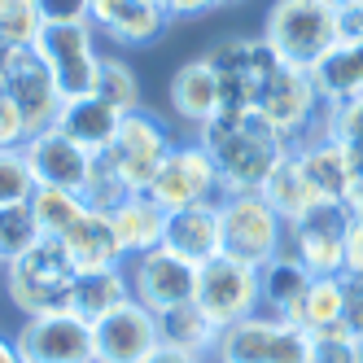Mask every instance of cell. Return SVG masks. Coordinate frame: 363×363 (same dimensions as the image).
Listing matches in <instances>:
<instances>
[{
  "instance_id": "1",
  "label": "cell",
  "mask_w": 363,
  "mask_h": 363,
  "mask_svg": "<svg viewBox=\"0 0 363 363\" xmlns=\"http://www.w3.org/2000/svg\"><path fill=\"white\" fill-rule=\"evenodd\" d=\"M197 140L215 158L223 193H258L284 153H294V140L280 136L263 114H215L197 127Z\"/></svg>"
},
{
  "instance_id": "2",
  "label": "cell",
  "mask_w": 363,
  "mask_h": 363,
  "mask_svg": "<svg viewBox=\"0 0 363 363\" xmlns=\"http://www.w3.org/2000/svg\"><path fill=\"white\" fill-rule=\"evenodd\" d=\"M263 44L280 66L311 70L333 44H342V9L328 0H276L267 9Z\"/></svg>"
},
{
  "instance_id": "3",
  "label": "cell",
  "mask_w": 363,
  "mask_h": 363,
  "mask_svg": "<svg viewBox=\"0 0 363 363\" xmlns=\"http://www.w3.org/2000/svg\"><path fill=\"white\" fill-rule=\"evenodd\" d=\"M5 284L9 298L22 315H53L70 306V284H74V263L62 241L40 237L22 258L5 263Z\"/></svg>"
},
{
  "instance_id": "4",
  "label": "cell",
  "mask_w": 363,
  "mask_h": 363,
  "mask_svg": "<svg viewBox=\"0 0 363 363\" xmlns=\"http://www.w3.org/2000/svg\"><path fill=\"white\" fill-rule=\"evenodd\" d=\"M215 363H311V333L294 320L254 311L228 324L215 342Z\"/></svg>"
},
{
  "instance_id": "5",
  "label": "cell",
  "mask_w": 363,
  "mask_h": 363,
  "mask_svg": "<svg viewBox=\"0 0 363 363\" xmlns=\"http://www.w3.org/2000/svg\"><path fill=\"white\" fill-rule=\"evenodd\" d=\"M219 228H223V254L241 258L250 267H263L267 258H276L284 250V232H289L263 193H223Z\"/></svg>"
},
{
  "instance_id": "6",
  "label": "cell",
  "mask_w": 363,
  "mask_h": 363,
  "mask_svg": "<svg viewBox=\"0 0 363 363\" xmlns=\"http://www.w3.org/2000/svg\"><path fill=\"white\" fill-rule=\"evenodd\" d=\"M206 62H211V70L219 74V114H254L258 96H263L267 79L280 70L276 53L263 44V40H223L215 44L211 53H206Z\"/></svg>"
},
{
  "instance_id": "7",
  "label": "cell",
  "mask_w": 363,
  "mask_h": 363,
  "mask_svg": "<svg viewBox=\"0 0 363 363\" xmlns=\"http://www.w3.org/2000/svg\"><path fill=\"white\" fill-rule=\"evenodd\" d=\"M193 302L219 328L254 315V311L263 306V294H258V267L241 263V258H228V254L211 258V263L197 267V294H193Z\"/></svg>"
},
{
  "instance_id": "8",
  "label": "cell",
  "mask_w": 363,
  "mask_h": 363,
  "mask_svg": "<svg viewBox=\"0 0 363 363\" xmlns=\"http://www.w3.org/2000/svg\"><path fill=\"white\" fill-rule=\"evenodd\" d=\"M350 211L346 201H315L302 219L289 223L284 241L289 254L311 272V276H342V250H346V228H350Z\"/></svg>"
},
{
  "instance_id": "9",
  "label": "cell",
  "mask_w": 363,
  "mask_h": 363,
  "mask_svg": "<svg viewBox=\"0 0 363 363\" xmlns=\"http://www.w3.org/2000/svg\"><path fill=\"white\" fill-rule=\"evenodd\" d=\"M0 88H5L18 101V110L27 114L31 136L57 123L62 92H57V79H53V70H48V62L40 57V48H0Z\"/></svg>"
},
{
  "instance_id": "10",
  "label": "cell",
  "mask_w": 363,
  "mask_h": 363,
  "mask_svg": "<svg viewBox=\"0 0 363 363\" xmlns=\"http://www.w3.org/2000/svg\"><path fill=\"white\" fill-rule=\"evenodd\" d=\"M145 193L171 215V211H184V206L215 201V193H223V184H219L215 158L206 153V145L193 140V145H175L167 153V162L158 167V175L149 179Z\"/></svg>"
},
{
  "instance_id": "11",
  "label": "cell",
  "mask_w": 363,
  "mask_h": 363,
  "mask_svg": "<svg viewBox=\"0 0 363 363\" xmlns=\"http://www.w3.org/2000/svg\"><path fill=\"white\" fill-rule=\"evenodd\" d=\"M35 48H40V57L48 62V70H53L62 101L96 92L101 53H96V40H92V22H70V27H44V31H40V40H35Z\"/></svg>"
},
{
  "instance_id": "12",
  "label": "cell",
  "mask_w": 363,
  "mask_h": 363,
  "mask_svg": "<svg viewBox=\"0 0 363 363\" xmlns=\"http://www.w3.org/2000/svg\"><path fill=\"white\" fill-rule=\"evenodd\" d=\"M13 346L22 363H96L92 354V324L74 311H53V315H31L18 328Z\"/></svg>"
},
{
  "instance_id": "13",
  "label": "cell",
  "mask_w": 363,
  "mask_h": 363,
  "mask_svg": "<svg viewBox=\"0 0 363 363\" xmlns=\"http://www.w3.org/2000/svg\"><path fill=\"white\" fill-rule=\"evenodd\" d=\"M171 149L175 145H171L167 123L158 114H149V110H132V114H123V127H118V136L110 145V158L118 162V171H123L127 184H132V193H145Z\"/></svg>"
},
{
  "instance_id": "14",
  "label": "cell",
  "mask_w": 363,
  "mask_h": 363,
  "mask_svg": "<svg viewBox=\"0 0 363 363\" xmlns=\"http://www.w3.org/2000/svg\"><path fill=\"white\" fill-rule=\"evenodd\" d=\"M158 346H162L158 315H153L145 302H136V298L92 324V354H96V363H145Z\"/></svg>"
},
{
  "instance_id": "15",
  "label": "cell",
  "mask_w": 363,
  "mask_h": 363,
  "mask_svg": "<svg viewBox=\"0 0 363 363\" xmlns=\"http://www.w3.org/2000/svg\"><path fill=\"white\" fill-rule=\"evenodd\" d=\"M132 263H136V272H132V294H136V302H145L153 311V315H158V311H171V306L193 302V294H197V263L179 258L167 245L132 258Z\"/></svg>"
},
{
  "instance_id": "16",
  "label": "cell",
  "mask_w": 363,
  "mask_h": 363,
  "mask_svg": "<svg viewBox=\"0 0 363 363\" xmlns=\"http://www.w3.org/2000/svg\"><path fill=\"white\" fill-rule=\"evenodd\" d=\"M31 162V175L40 189H70V193H84L88 184V167H92V153L84 145H74L62 127H44L35 132L27 145H22Z\"/></svg>"
},
{
  "instance_id": "17",
  "label": "cell",
  "mask_w": 363,
  "mask_h": 363,
  "mask_svg": "<svg viewBox=\"0 0 363 363\" xmlns=\"http://www.w3.org/2000/svg\"><path fill=\"white\" fill-rule=\"evenodd\" d=\"M320 106H324V101H320L315 84H311V74L306 70H294V66H280L272 79H267V88H263V96H258L254 114H263L280 136L298 140L306 132L311 114H315Z\"/></svg>"
},
{
  "instance_id": "18",
  "label": "cell",
  "mask_w": 363,
  "mask_h": 363,
  "mask_svg": "<svg viewBox=\"0 0 363 363\" xmlns=\"http://www.w3.org/2000/svg\"><path fill=\"white\" fill-rule=\"evenodd\" d=\"M167 250H175L189 263H211L223 254V228H219V201H201V206H184V211L167 215Z\"/></svg>"
},
{
  "instance_id": "19",
  "label": "cell",
  "mask_w": 363,
  "mask_h": 363,
  "mask_svg": "<svg viewBox=\"0 0 363 363\" xmlns=\"http://www.w3.org/2000/svg\"><path fill=\"white\" fill-rule=\"evenodd\" d=\"M92 31H106L118 44H149L167 27V13L158 0H92Z\"/></svg>"
},
{
  "instance_id": "20",
  "label": "cell",
  "mask_w": 363,
  "mask_h": 363,
  "mask_svg": "<svg viewBox=\"0 0 363 363\" xmlns=\"http://www.w3.org/2000/svg\"><path fill=\"white\" fill-rule=\"evenodd\" d=\"M62 132L74 140V145H84L88 153H101V149H110L114 136H118V127H123V114L110 106V101H101L96 92L88 96H70L62 101V110H57V123Z\"/></svg>"
},
{
  "instance_id": "21",
  "label": "cell",
  "mask_w": 363,
  "mask_h": 363,
  "mask_svg": "<svg viewBox=\"0 0 363 363\" xmlns=\"http://www.w3.org/2000/svg\"><path fill=\"white\" fill-rule=\"evenodd\" d=\"M110 223H114V237H118L127 258H140L149 250H158L162 237H167V211L149 193H127L110 211Z\"/></svg>"
},
{
  "instance_id": "22",
  "label": "cell",
  "mask_w": 363,
  "mask_h": 363,
  "mask_svg": "<svg viewBox=\"0 0 363 363\" xmlns=\"http://www.w3.org/2000/svg\"><path fill=\"white\" fill-rule=\"evenodd\" d=\"M298 167L306 175V184L315 189V197L324 201H346V189L354 184V167H350V149L337 140H311V145H294Z\"/></svg>"
},
{
  "instance_id": "23",
  "label": "cell",
  "mask_w": 363,
  "mask_h": 363,
  "mask_svg": "<svg viewBox=\"0 0 363 363\" xmlns=\"http://www.w3.org/2000/svg\"><path fill=\"white\" fill-rule=\"evenodd\" d=\"M306 74H311V84H315L324 106H337V101L359 96L363 92V40L333 44Z\"/></svg>"
},
{
  "instance_id": "24",
  "label": "cell",
  "mask_w": 363,
  "mask_h": 363,
  "mask_svg": "<svg viewBox=\"0 0 363 363\" xmlns=\"http://www.w3.org/2000/svg\"><path fill=\"white\" fill-rule=\"evenodd\" d=\"M132 276L123 267H106V272H74V284H70V311L79 320L96 324L106 320L110 311H118L123 302H132Z\"/></svg>"
},
{
  "instance_id": "25",
  "label": "cell",
  "mask_w": 363,
  "mask_h": 363,
  "mask_svg": "<svg viewBox=\"0 0 363 363\" xmlns=\"http://www.w3.org/2000/svg\"><path fill=\"white\" fill-rule=\"evenodd\" d=\"M74 272H106V267H123V245L114 237V223H110V211H88L84 223L62 241Z\"/></svg>"
},
{
  "instance_id": "26",
  "label": "cell",
  "mask_w": 363,
  "mask_h": 363,
  "mask_svg": "<svg viewBox=\"0 0 363 363\" xmlns=\"http://www.w3.org/2000/svg\"><path fill=\"white\" fill-rule=\"evenodd\" d=\"M219 101H223V92H219V74L211 70V62H184L175 74H171V110L179 114V118H189V123H211L215 114H219Z\"/></svg>"
},
{
  "instance_id": "27",
  "label": "cell",
  "mask_w": 363,
  "mask_h": 363,
  "mask_svg": "<svg viewBox=\"0 0 363 363\" xmlns=\"http://www.w3.org/2000/svg\"><path fill=\"white\" fill-rule=\"evenodd\" d=\"M311 276L298 258L289 250H280L276 258H267L263 267H258V294H263V306L272 311V315H294V306L302 302V294L311 289Z\"/></svg>"
},
{
  "instance_id": "28",
  "label": "cell",
  "mask_w": 363,
  "mask_h": 363,
  "mask_svg": "<svg viewBox=\"0 0 363 363\" xmlns=\"http://www.w3.org/2000/svg\"><path fill=\"white\" fill-rule=\"evenodd\" d=\"M158 333H162V346H175V350H189V354H215V342H219V324L206 315L197 302H184V306H171V311H158Z\"/></svg>"
},
{
  "instance_id": "29",
  "label": "cell",
  "mask_w": 363,
  "mask_h": 363,
  "mask_svg": "<svg viewBox=\"0 0 363 363\" xmlns=\"http://www.w3.org/2000/svg\"><path fill=\"white\" fill-rule=\"evenodd\" d=\"M267 197V206L284 219V228H289L294 219H302L311 206H315L320 197H315V189L306 184V175H302V167H298V153H284V158L276 162V171L267 175V184L258 189Z\"/></svg>"
},
{
  "instance_id": "30",
  "label": "cell",
  "mask_w": 363,
  "mask_h": 363,
  "mask_svg": "<svg viewBox=\"0 0 363 363\" xmlns=\"http://www.w3.org/2000/svg\"><path fill=\"white\" fill-rule=\"evenodd\" d=\"M88 211L92 206L84 201V193H70V189H35V197H31V215H35L40 237H53V241H66L84 223Z\"/></svg>"
},
{
  "instance_id": "31",
  "label": "cell",
  "mask_w": 363,
  "mask_h": 363,
  "mask_svg": "<svg viewBox=\"0 0 363 363\" xmlns=\"http://www.w3.org/2000/svg\"><path fill=\"white\" fill-rule=\"evenodd\" d=\"M289 320L298 328H306V333L337 328V324H342V276H315L311 289L302 294V302L294 306Z\"/></svg>"
},
{
  "instance_id": "32",
  "label": "cell",
  "mask_w": 363,
  "mask_h": 363,
  "mask_svg": "<svg viewBox=\"0 0 363 363\" xmlns=\"http://www.w3.org/2000/svg\"><path fill=\"white\" fill-rule=\"evenodd\" d=\"M132 193V184L123 179L118 162L110 158V149L92 153V167H88V184H84V201L92 206V211H114V206Z\"/></svg>"
},
{
  "instance_id": "33",
  "label": "cell",
  "mask_w": 363,
  "mask_h": 363,
  "mask_svg": "<svg viewBox=\"0 0 363 363\" xmlns=\"http://www.w3.org/2000/svg\"><path fill=\"white\" fill-rule=\"evenodd\" d=\"M44 18L35 0H0V48H35Z\"/></svg>"
},
{
  "instance_id": "34",
  "label": "cell",
  "mask_w": 363,
  "mask_h": 363,
  "mask_svg": "<svg viewBox=\"0 0 363 363\" xmlns=\"http://www.w3.org/2000/svg\"><path fill=\"white\" fill-rule=\"evenodd\" d=\"M96 96L110 101L118 114L140 110V84H136L132 66L118 62V57H101V70H96Z\"/></svg>"
},
{
  "instance_id": "35",
  "label": "cell",
  "mask_w": 363,
  "mask_h": 363,
  "mask_svg": "<svg viewBox=\"0 0 363 363\" xmlns=\"http://www.w3.org/2000/svg\"><path fill=\"white\" fill-rule=\"evenodd\" d=\"M35 241H40V228L31 206H5V215H0V267L22 258Z\"/></svg>"
},
{
  "instance_id": "36",
  "label": "cell",
  "mask_w": 363,
  "mask_h": 363,
  "mask_svg": "<svg viewBox=\"0 0 363 363\" xmlns=\"http://www.w3.org/2000/svg\"><path fill=\"white\" fill-rule=\"evenodd\" d=\"M35 175L22 149H0V206H31L35 197Z\"/></svg>"
},
{
  "instance_id": "37",
  "label": "cell",
  "mask_w": 363,
  "mask_h": 363,
  "mask_svg": "<svg viewBox=\"0 0 363 363\" xmlns=\"http://www.w3.org/2000/svg\"><path fill=\"white\" fill-rule=\"evenodd\" d=\"M311 363H363V342L342 324L311 333Z\"/></svg>"
},
{
  "instance_id": "38",
  "label": "cell",
  "mask_w": 363,
  "mask_h": 363,
  "mask_svg": "<svg viewBox=\"0 0 363 363\" xmlns=\"http://www.w3.org/2000/svg\"><path fill=\"white\" fill-rule=\"evenodd\" d=\"M324 136L337 140V145H346V149H359V145H363V92L350 96V101H337V106H328Z\"/></svg>"
},
{
  "instance_id": "39",
  "label": "cell",
  "mask_w": 363,
  "mask_h": 363,
  "mask_svg": "<svg viewBox=\"0 0 363 363\" xmlns=\"http://www.w3.org/2000/svg\"><path fill=\"white\" fill-rule=\"evenodd\" d=\"M31 136V127H27V114L18 110V101L0 88V149H22Z\"/></svg>"
},
{
  "instance_id": "40",
  "label": "cell",
  "mask_w": 363,
  "mask_h": 363,
  "mask_svg": "<svg viewBox=\"0 0 363 363\" xmlns=\"http://www.w3.org/2000/svg\"><path fill=\"white\" fill-rule=\"evenodd\" d=\"M44 27H70V22H88L92 0H35Z\"/></svg>"
},
{
  "instance_id": "41",
  "label": "cell",
  "mask_w": 363,
  "mask_h": 363,
  "mask_svg": "<svg viewBox=\"0 0 363 363\" xmlns=\"http://www.w3.org/2000/svg\"><path fill=\"white\" fill-rule=\"evenodd\" d=\"M342 328L363 342V276H342Z\"/></svg>"
},
{
  "instance_id": "42",
  "label": "cell",
  "mask_w": 363,
  "mask_h": 363,
  "mask_svg": "<svg viewBox=\"0 0 363 363\" xmlns=\"http://www.w3.org/2000/svg\"><path fill=\"white\" fill-rule=\"evenodd\" d=\"M342 276H363V219H350V228H346Z\"/></svg>"
},
{
  "instance_id": "43",
  "label": "cell",
  "mask_w": 363,
  "mask_h": 363,
  "mask_svg": "<svg viewBox=\"0 0 363 363\" xmlns=\"http://www.w3.org/2000/svg\"><path fill=\"white\" fill-rule=\"evenodd\" d=\"M167 18H197L206 9H215V0H158Z\"/></svg>"
},
{
  "instance_id": "44",
  "label": "cell",
  "mask_w": 363,
  "mask_h": 363,
  "mask_svg": "<svg viewBox=\"0 0 363 363\" xmlns=\"http://www.w3.org/2000/svg\"><path fill=\"white\" fill-rule=\"evenodd\" d=\"M342 40H363V0L342 5Z\"/></svg>"
},
{
  "instance_id": "45",
  "label": "cell",
  "mask_w": 363,
  "mask_h": 363,
  "mask_svg": "<svg viewBox=\"0 0 363 363\" xmlns=\"http://www.w3.org/2000/svg\"><path fill=\"white\" fill-rule=\"evenodd\" d=\"M145 363H206L201 354H189V350H175V346H158Z\"/></svg>"
},
{
  "instance_id": "46",
  "label": "cell",
  "mask_w": 363,
  "mask_h": 363,
  "mask_svg": "<svg viewBox=\"0 0 363 363\" xmlns=\"http://www.w3.org/2000/svg\"><path fill=\"white\" fill-rule=\"evenodd\" d=\"M346 211L354 215V219H363V179L354 175V184L346 189Z\"/></svg>"
},
{
  "instance_id": "47",
  "label": "cell",
  "mask_w": 363,
  "mask_h": 363,
  "mask_svg": "<svg viewBox=\"0 0 363 363\" xmlns=\"http://www.w3.org/2000/svg\"><path fill=\"white\" fill-rule=\"evenodd\" d=\"M0 363H22V354H18V346L9 337H0Z\"/></svg>"
},
{
  "instance_id": "48",
  "label": "cell",
  "mask_w": 363,
  "mask_h": 363,
  "mask_svg": "<svg viewBox=\"0 0 363 363\" xmlns=\"http://www.w3.org/2000/svg\"><path fill=\"white\" fill-rule=\"evenodd\" d=\"M350 167H354V175L363 179V145H359V149H350Z\"/></svg>"
},
{
  "instance_id": "49",
  "label": "cell",
  "mask_w": 363,
  "mask_h": 363,
  "mask_svg": "<svg viewBox=\"0 0 363 363\" xmlns=\"http://www.w3.org/2000/svg\"><path fill=\"white\" fill-rule=\"evenodd\" d=\"M228 5H241V0H215V9H228Z\"/></svg>"
},
{
  "instance_id": "50",
  "label": "cell",
  "mask_w": 363,
  "mask_h": 363,
  "mask_svg": "<svg viewBox=\"0 0 363 363\" xmlns=\"http://www.w3.org/2000/svg\"><path fill=\"white\" fill-rule=\"evenodd\" d=\"M328 5H337V9H342V5H350V0H328Z\"/></svg>"
},
{
  "instance_id": "51",
  "label": "cell",
  "mask_w": 363,
  "mask_h": 363,
  "mask_svg": "<svg viewBox=\"0 0 363 363\" xmlns=\"http://www.w3.org/2000/svg\"><path fill=\"white\" fill-rule=\"evenodd\" d=\"M0 215H5V206H0Z\"/></svg>"
}]
</instances>
